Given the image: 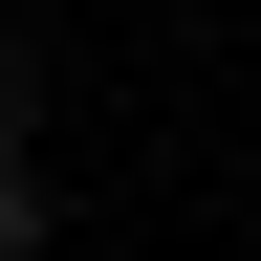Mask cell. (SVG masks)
<instances>
[{"label":"cell","instance_id":"6da1fadb","mask_svg":"<svg viewBox=\"0 0 261 261\" xmlns=\"http://www.w3.org/2000/svg\"><path fill=\"white\" fill-rule=\"evenodd\" d=\"M22 130H44V44L0 22V174H22Z\"/></svg>","mask_w":261,"mask_h":261}]
</instances>
